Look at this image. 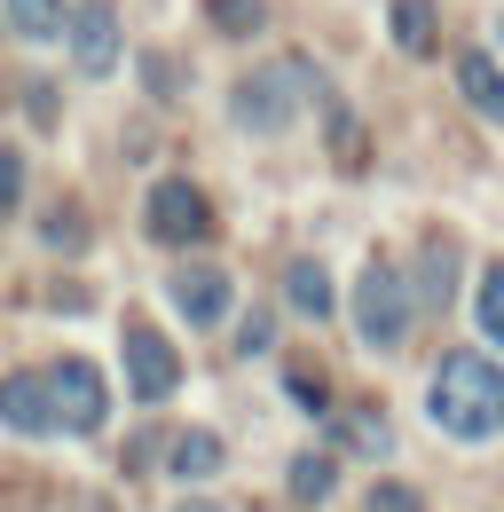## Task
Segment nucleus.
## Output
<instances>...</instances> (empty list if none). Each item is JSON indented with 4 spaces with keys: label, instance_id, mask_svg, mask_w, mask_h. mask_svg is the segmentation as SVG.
<instances>
[{
    "label": "nucleus",
    "instance_id": "nucleus-21",
    "mask_svg": "<svg viewBox=\"0 0 504 512\" xmlns=\"http://www.w3.org/2000/svg\"><path fill=\"white\" fill-rule=\"evenodd\" d=\"M284 394H292L300 410H323V402H331V386H323V371H315V363H292V371H284Z\"/></svg>",
    "mask_w": 504,
    "mask_h": 512
},
{
    "label": "nucleus",
    "instance_id": "nucleus-14",
    "mask_svg": "<svg viewBox=\"0 0 504 512\" xmlns=\"http://www.w3.org/2000/svg\"><path fill=\"white\" fill-rule=\"evenodd\" d=\"M449 292H457V245H426V253H418V292H410V300H418V308H449Z\"/></svg>",
    "mask_w": 504,
    "mask_h": 512
},
{
    "label": "nucleus",
    "instance_id": "nucleus-23",
    "mask_svg": "<svg viewBox=\"0 0 504 512\" xmlns=\"http://www.w3.org/2000/svg\"><path fill=\"white\" fill-rule=\"evenodd\" d=\"M268 347H276V316H245V323H237V355H245V363H252V355H268Z\"/></svg>",
    "mask_w": 504,
    "mask_h": 512
},
{
    "label": "nucleus",
    "instance_id": "nucleus-9",
    "mask_svg": "<svg viewBox=\"0 0 504 512\" xmlns=\"http://www.w3.org/2000/svg\"><path fill=\"white\" fill-rule=\"evenodd\" d=\"M0 418L16 426V434H56V402H48V371H16V379H0Z\"/></svg>",
    "mask_w": 504,
    "mask_h": 512
},
{
    "label": "nucleus",
    "instance_id": "nucleus-20",
    "mask_svg": "<svg viewBox=\"0 0 504 512\" xmlns=\"http://www.w3.org/2000/svg\"><path fill=\"white\" fill-rule=\"evenodd\" d=\"M40 237H48L56 253H87V213H79V205H56V213L40 221Z\"/></svg>",
    "mask_w": 504,
    "mask_h": 512
},
{
    "label": "nucleus",
    "instance_id": "nucleus-18",
    "mask_svg": "<svg viewBox=\"0 0 504 512\" xmlns=\"http://www.w3.org/2000/svg\"><path fill=\"white\" fill-rule=\"evenodd\" d=\"M473 316L489 331V347H504V260L497 268H481V284H473Z\"/></svg>",
    "mask_w": 504,
    "mask_h": 512
},
{
    "label": "nucleus",
    "instance_id": "nucleus-24",
    "mask_svg": "<svg viewBox=\"0 0 504 512\" xmlns=\"http://www.w3.org/2000/svg\"><path fill=\"white\" fill-rule=\"evenodd\" d=\"M371 512H426V497H418L410 481H378V489H371Z\"/></svg>",
    "mask_w": 504,
    "mask_h": 512
},
{
    "label": "nucleus",
    "instance_id": "nucleus-4",
    "mask_svg": "<svg viewBox=\"0 0 504 512\" xmlns=\"http://www.w3.org/2000/svg\"><path fill=\"white\" fill-rule=\"evenodd\" d=\"M48 402H56V434H95L111 418V386H103V371L87 355H63L48 371Z\"/></svg>",
    "mask_w": 504,
    "mask_h": 512
},
{
    "label": "nucleus",
    "instance_id": "nucleus-16",
    "mask_svg": "<svg viewBox=\"0 0 504 512\" xmlns=\"http://www.w3.org/2000/svg\"><path fill=\"white\" fill-rule=\"evenodd\" d=\"M8 24H16L24 40H56L63 24H71V8H63V0H8Z\"/></svg>",
    "mask_w": 504,
    "mask_h": 512
},
{
    "label": "nucleus",
    "instance_id": "nucleus-19",
    "mask_svg": "<svg viewBox=\"0 0 504 512\" xmlns=\"http://www.w3.org/2000/svg\"><path fill=\"white\" fill-rule=\"evenodd\" d=\"M205 16H213V32H229V40H252V32L268 24L260 0H205Z\"/></svg>",
    "mask_w": 504,
    "mask_h": 512
},
{
    "label": "nucleus",
    "instance_id": "nucleus-15",
    "mask_svg": "<svg viewBox=\"0 0 504 512\" xmlns=\"http://www.w3.org/2000/svg\"><path fill=\"white\" fill-rule=\"evenodd\" d=\"M284 481H292V497H300V505H323V497L339 489V457H331V449H308V457H292V473H284Z\"/></svg>",
    "mask_w": 504,
    "mask_h": 512
},
{
    "label": "nucleus",
    "instance_id": "nucleus-26",
    "mask_svg": "<svg viewBox=\"0 0 504 512\" xmlns=\"http://www.w3.org/2000/svg\"><path fill=\"white\" fill-rule=\"evenodd\" d=\"M174 512H221V505H205V497H189V505H174Z\"/></svg>",
    "mask_w": 504,
    "mask_h": 512
},
{
    "label": "nucleus",
    "instance_id": "nucleus-6",
    "mask_svg": "<svg viewBox=\"0 0 504 512\" xmlns=\"http://www.w3.org/2000/svg\"><path fill=\"white\" fill-rule=\"evenodd\" d=\"M119 347H126V394H134V402H166V394L182 386V355H174V339H166V331L126 323Z\"/></svg>",
    "mask_w": 504,
    "mask_h": 512
},
{
    "label": "nucleus",
    "instance_id": "nucleus-7",
    "mask_svg": "<svg viewBox=\"0 0 504 512\" xmlns=\"http://www.w3.org/2000/svg\"><path fill=\"white\" fill-rule=\"evenodd\" d=\"M63 48H71L79 79H111L119 71V8L111 0H79L71 24H63Z\"/></svg>",
    "mask_w": 504,
    "mask_h": 512
},
{
    "label": "nucleus",
    "instance_id": "nucleus-2",
    "mask_svg": "<svg viewBox=\"0 0 504 512\" xmlns=\"http://www.w3.org/2000/svg\"><path fill=\"white\" fill-rule=\"evenodd\" d=\"M315 95H323V71H315L308 56H276V64H260L252 79H237L229 111H237V127H245V134H284Z\"/></svg>",
    "mask_w": 504,
    "mask_h": 512
},
{
    "label": "nucleus",
    "instance_id": "nucleus-8",
    "mask_svg": "<svg viewBox=\"0 0 504 512\" xmlns=\"http://www.w3.org/2000/svg\"><path fill=\"white\" fill-rule=\"evenodd\" d=\"M229 276L213 268V260H189V268H174V308L189 316V331H213V323L229 316Z\"/></svg>",
    "mask_w": 504,
    "mask_h": 512
},
{
    "label": "nucleus",
    "instance_id": "nucleus-25",
    "mask_svg": "<svg viewBox=\"0 0 504 512\" xmlns=\"http://www.w3.org/2000/svg\"><path fill=\"white\" fill-rule=\"evenodd\" d=\"M16 197H24V150H16V142H0V213H8Z\"/></svg>",
    "mask_w": 504,
    "mask_h": 512
},
{
    "label": "nucleus",
    "instance_id": "nucleus-11",
    "mask_svg": "<svg viewBox=\"0 0 504 512\" xmlns=\"http://www.w3.org/2000/svg\"><path fill=\"white\" fill-rule=\"evenodd\" d=\"M386 32H394L402 56H434V40H441L434 0H394V8H386Z\"/></svg>",
    "mask_w": 504,
    "mask_h": 512
},
{
    "label": "nucleus",
    "instance_id": "nucleus-1",
    "mask_svg": "<svg viewBox=\"0 0 504 512\" xmlns=\"http://www.w3.org/2000/svg\"><path fill=\"white\" fill-rule=\"evenodd\" d=\"M426 418H434L441 434H457V442H489V434H504V363L473 355V347L441 355L434 386H426Z\"/></svg>",
    "mask_w": 504,
    "mask_h": 512
},
{
    "label": "nucleus",
    "instance_id": "nucleus-3",
    "mask_svg": "<svg viewBox=\"0 0 504 512\" xmlns=\"http://www.w3.org/2000/svg\"><path fill=\"white\" fill-rule=\"evenodd\" d=\"M410 316H418V300H410L402 268H394V260H371V268L355 276V331H363V347H371V355H394V347L410 339Z\"/></svg>",
    "mask_w": 504,
    "mask_h": 512
},
{
    "label": "nucleus",
    "instance_id": "nucleus-5",
    "mask_svg": "<svg viewBox=\"0 0 504 512\" xmlns=\"http://www.w3.org/2000/svg\"><path fill=\"white\" fill-rule=\"evenodd\" d=\"M142 221H150V237H158V245H205V237H213V205H205V190H197V182H182V174L150 182Z\"/></svg>",
    "mask_w": 504,
    "mask_h": 512
},
{
    "label": "nucleus",
    "instance_id": "nucleus-10",
    "mask_svg": "<svg viewBox=\"0 0 504 512\" xmlns=\"http://www.w3.org/2000/svg\"><path fill=\"white\" fill-rule=\"evenodd\" d=\"M457 95L489 119V127H504V71L489 48H457Z\"/></svg>",
    "mask_w": 504,
    "mask_h": 512
},
{
    "label": "nucleus",
    "instance_id": "nucleus-22",
    "mask_svg": "<svg viewBox=\"0 0 504 512\" xmlns=\"http://www.w3.org/2000/svg\"><path fill=\"white\" fill-rule=\"evenodd\" d=\"M339 442H347V449H386V418H371V410L339 418Z\"/></svg>",
    "mask_w": 504,
    "mask_h": 512
},
{
    "label": "nucleus",
    "instance_id": "nucleus-17",
    "mask_svg": "<svg viewBox=\"0 0 504 512\" xmlns=\"http://www.w3.org/2000/svg\"><path fill=\"white\" fill-rule=\"evenodd\" d=\"M323 127H331V158H339L347 174H355V166L371 158V142H363V119H355L347 103H331V119H323Z\"/></svg>",
    "mask_w": 504,
    "mask_h": 512
},
{
    "label": "nucleus",
    "instance_id": "nucleus-13",
    "mask_svg": "<svg viewBox=\"0 0 504 512\" xmlns=\"http://www.w3.org/2000/svg\"><path fill=\"white\" fill-rule=\"evenodd\" d=\"M166 465H174L182 481H205V473H221V465H229V449H221V434H205V426H189V434H174V449H166Z\"/></svg>",
    "mask_w": 504,
    "mask_h": 512
},
{
    "label": "nucleus",
    "instance_id": "nucleus-12",
    "mask_svg": "<svg viewBox=\"0 0 504 512\" xmlns=\"http://www.w3.org/2000/svg\"><path fill=\"white\" fill-rule=\"evenodd\" d=\"M284 300H292V316H308V323L331 316V276H323V260H292V268H284Z\"/></svg>",
    "mask_w": 504,
    "mask_h": 512
}]
</instances>
